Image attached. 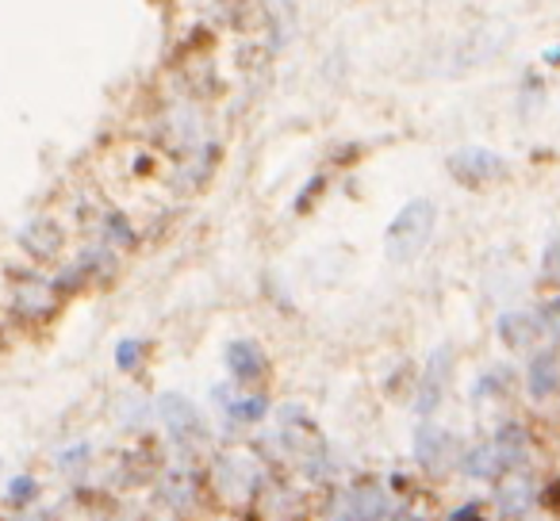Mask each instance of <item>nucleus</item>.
<instances>
[{
    "label": "nucleus",
    "mask_w": 560,
    "mask_h": 521,
    "mask_svg": "<svg viewBox=\"0 0 560 521\" xmlns=\"http://www.w3.org/2000/svg\"><path fill=\"white\" fill-rule=\"evenodd\" d=\"M438 226V208L430 200H411L396 218L388 223V234H384V249L396 265H407L422 249L430 246V234Z\"/></svg>",
    "instance_id": "1"
},
{
    "label": "nucleus",
    "mask_w": 560,
    "mask_h": 521,
    "mask_svg": "<svg viewBox=\"0 0 560 521\" xmlns=\"http://www.w3.org/2000/svg\"><path fill=\"white\" fill-rule=\"evenodd\" d=\"M158 418H162L165 434H170L180 449H196V445L208 441V426H203L200 411H196L185 395H177V391H165V395L158 399Z\"/></svg>",
    "instance_id": "2"
},
{
    "label": "nucleus",
    "mask_w": 560,
    "mask_h": 521,
    "mask_svg": "<svg viewBox=\"0 0 560 521\" xmlns=\"http://www.w3.org/2000/svg\"><path fill=\"white\" fill-rule=\"evenodd\" d=\"M450 173L465 185H483V180H499L506 173V162L488 146H460L450 154Z\"/></svg>",
    "instance_id": "3"
},
{
    "label": "nucleus",
    "mask_w": 560,
    "mask_h": 521,
    "mask_svg": "<svg viewBox=\"0 0 560 521\" xmlns=\"http://www.w3.org/2000/svg\"><path fill=\"white\" fill-rule=\"evenodd\" d=\"M384 510H388V498L373 483L353 487L335 498V521H381Z\"/></svg>",
    "instance_id": "4"
},
{
    "label": "nucleus",
    "mask_w": 560,
    "mask_h": 521,
    "mask_svg": "<svg viewBox=\"0 0 560 521\" xmlns=\"http://www.w3.org/2000/svg\"><path fill=\"white\" fill-rule=\"evenodd\" d=\"M450 372H453V350H450V345H442V350H434L427 372H422L415 411H419V414H434L438 411V403H442V395H445V383H450Z\"/></svg>",
    "instance_id": "5"
},
{
    "label": "nucleus",
    "mask_w": 560,
    "mask_h": 521,
    "mask_svg": "<svg viewBox=\"0 0 560 521\" xmlns=\"http://www.w3.org/2000/svg\"><path fill=\"white\" fill-rule=\"evenodd\" d=\"M453 457H457V437L430 426V422L419 426V434H415V460H419L427 472H445Z\"/></svg>",
    "instance_id": "6"
},
{
    "label": "nucleus",
    "mask_w": 560,
    "mask_h": 521,
    "mask_svg": "<svg viewBox=\"0 0 560 521\" xmlns=\"http://www.w3.org/2000/svg\"><path fill=\"white\" fill-rule=\"evenodd\" d=\"M495 338L511 350H529L541 338V327L529 311H506L495 319Z\"/></svg>",
    "instance_id": "7"
},
{
    "label": "nucleus",
    "mask_w": 560,
    "mask_h": 521,
    "mask_svg": "<svg viewBox=\"0 0 560 521\" xmlns=\"http://www.w3.org/2000/svg\"><path fill=\"white\" fill-rule=\"evenodd\" d=\"M223 365L238 383H254L265 376V357L254 342H231L223 350Z\"/></svg>",
    "instance_id": "8"
},
{
    "label": "nucleus",
    "mask_w": 560,
    "mask_h": 521,
    "mask_svg": "<svg viewBox=\"0 0 560 521\" xmlns=\"http://www.w3.org/2000/svg\"><path fill=\"white\" fill-rule=\"evenodd\" d=\"M215 479H219V487L231 490V495H249V490L257 487V464L249 457L231 452V457H223L215 464Z\"/></svg>",
    "instance_id": "9"
},
{
    "label": "nucleus",
    "mask_w": 560,
    "mask_h": 521,
    "mask_svg": "<svg viewBox=\"0 0 560 521\" xmlns=\"http://www.w3.org/2000/svg\"><path fill=\"white\" fill-rule=\"evenodd\" d=\"M557 380H560V372H557V353H552V350L534 353V357H529V365H526V388H529V395H534V399H549L552 391H557Z\"/></svg>",
    "instance_id": "10"
},
{
    "label": "nucleus",
    "mask_w": 560,
    "mask_h": 521,
    "mask_svg": "<svg viewBox=\"0 0 560 521\" xmlns=\"http://www.w3.org/2000/svg\"><path fill=\"white\" fill-rule=\"evenodd\" d=\"M491 445H495L499 460H503L506 467H518L529 452V434L522 426H514V422H506V426H499V434Z\"/></svg>",
    "instance_id": "11"
},
{
    "label": "nucleus",
    "mask_w": 560,
    "mask_h": 521,
    "mask_svg": "<svg viewBox=\"0 0 560 521\" xmlns=\"http://www.w3.org/2000/svg\"><path fill=\"white\" fill-rule=\"evenodd\" d=\"M20 241L27 246V253L32 257H39V261H47V257H55L58 249H62V234H58V226L55 223H32L24 234H20Z\"/></svg>",
    "instance_id": "12"
},
{
    "label": "nucleus",
    "mask_w": 560,
    "mask_h": 521,
    "mask_svg": "<svg viewBox=\"0 0 560 521\" xmlns=\"http://www.w3.org/2000/svg\"><path fill=\"white\" fill-rule=\"evenodd\" d=\"M465 472L476 475V479H499L506 472V464L499 460L495 445H480V449H472L465 457Z\"/></svg>",
    "instance_id": "13"
},
{
    "label": "nucleus",
    "mask_w": 560,
    "mask_h": 521,
    "mask_svg": "<svg viewBox=\"0 0 560 521\" xmlns=\"http://www.w3.org/2000/svg\"><path fill=\"white\" fill-rule=\"evenodd\" d=\"M265 411H269V403H265L261 395L231 399V403H226V418H234V422H261Z\"/></svg>",
    "instance_id": "14"
},
{
    "label": "nucleus",
    "mask_w": 560,
    "mask_h": 521,
    "mask_svg": "<svg viewBox=\"0 0 560 521\" xmlns=\"http://www.w3.org/2000/svg\"><path fill=\"white\" fill-rule=\"evenodd\" d=\"M162 495L170 498L173 506H188V502H192V498H196V487H192V479H188L185 472H173L170 479H165Z\"/></svg>",
    "instance_id": "15"
},
{
    "label": "nucleus",
    "mask_w": 560,
    "mask_h": 521,
    "mask_svg": "<svg viewBox=\"0 0 560 521\" xmlns=\"http://www.w3.org/2000/svg\"><path fill=\"white\" fill-rule=\"evenodd\" d=\"M261 9L269 12L272 27H277V39H280L284 24H292V16H296V0H261Z\"/></svg>",
    "instance_id": "16"
},
{
    "label": "nucleus",
    "mask_w": 560,
    "mask_h": 521,
    "mask_svg": "<svg viewBox=\"0 0 560 521\" xmlns=\"http://www.w3.org/2000/svg\"><path fill=\"white\" fill-rule=\"evenodd\" d=\"M499 498H503V506H506L511 513H522V510L529 506V483H526V479L511 483V487H503V495H499Z\"/></svg>",
    "instance_id": "17"
},
{
    "label": "nucleus",
    "mask_w": 560,
    "mask_h": 521,
    "mask_svg": "<svg viewBox=\"0 0 560 521\" xmlns=\"http://www.w3.org/2000/svg\"><path fill=\"white\" fill-rule=\"evenodd\" d=\"M35 495H39V487H35L32 475H16V479L9 483V498H12V502H16V506L32 502Z\"/></svg>",
    "instance_id": "18"
},
{
    "label": "nucleus",
    "mask_w": 560,
    "mask_h": 521,
    "mask_svg": "<svg viewBox=\"0 0 560 521\" xmlns=\"http://www.w3.org/2000/svg\"><path fill=\"white\" fill-rule=\"evenodd\" d=\"M139 353H142V342L135 338V342H119V350H116V368H135L139 365Z\"/></svg>",
    "instance_id": "19"
},
{
    "label": "nucleus",
    "mask_w": 560,
    "mask_h": 521,
    "mask_svg": "<svg viewBox=\"0 0 560 521\" xmlns=\"http://www.w3.org/2000/svg\"><path fill=\"white\" fill-rule=\"evenodd\" d=\"M503 383H506V372H491V376H483V380L476 383V399L495 395V391H503Z\"/></svg>",
    "instance_id": "20"
},
{
    "label": "nucleus",
    "mask_w": 560,
    "mask_h": 521,
    "mask_svg": "<svg viewBox=\"0 0 560 521\" xmlns=\"http://www.w3.org/2000/svg\"><path fill=\"white\" fill-rule=\"evenodd\" d=\"M85 460H89V445H73V449L62 452V460H58V464H62V467H81Z\"/></svg>",
    "instance_id": "21"
},
{
    "label": "nucleus",
    "mask_w": 560,
    "mask_h": 521,
    "mask_svg": "<svg viewBox=\"0 0 560 521\" xmlns=\"http://www.w3.org/2000/svg\"><path fill=\"white\" fill-rule=\"evenodd\" d=\"M557 273V238H549V246H545V276Z\"/></svg>",
    "instance_id": "22"
}]
</instances>
